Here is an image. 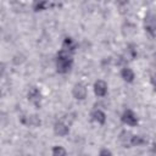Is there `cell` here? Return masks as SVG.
I'll use <instances>...</instances> for the list:
<instances>
[{
    "label": "cell",
    "mask_w": 156,
    "mask_h": 156,
    "mask_svg": "<svg viewBox=\"0 0 156 156\" xmlns=\"http://www.w3.org/2000/svg\"><path fill=\"white\" fill-rule=\"evenodd\" d=\"M144 29L149 35H151V37L156 35V13L150 11L145 15V17H144Z\"/></svg>",
    "instance_id": "cell-2"
},
{
    "label": "cell",
    "mask_w": 156,
    "mask_h": 156,
    "mask_svg": "<svg viewBox=\"0 0 156 156\" xmlns=\"http://www.w3.org/2000/svg\"><path fill=\"white\" fill-rule=\"evenodd\" d=\"M121 121L124 124L129 126V127H135L138 124V117H136V115L132 110H129V108H127V110L123 111V113L121 116Z\"/></svg>",
    "instance_id": "cell-4"
},
{
    "label": "cell",
    "mask_w": 156,
    "mask_h": 156,
    "mask_svg": "<svg viewBox=\"0 0 156 156\" xmlns=\"http://www.w3.org/2000/svg\"><path fill=\"white\" fill-rule=\"evenodd\" d=\"M54 133L58 136H66L69 133V128L66 123H63L62 121H57L54 124Z\"/></svg>",
    "instance_id": "cell-7"
},
{
    "label": "cell",
    "mask_w": 156,
    "mask_h": 156,
    "mask_svg": "<svg viewBox=\"0 0 156 156\" xmlns=\"http://www.w3.org/2000/svg\"><path fill=\"white\" fill-rule=\"evenodd\" d=\"M72 95L77 100H84L88 95V89L83 83H76L72 88Z\"/></svg>",
    "instance_id": "cell-5"
},
{
    "label": "cell",
    "mask_w": 156,
    "mask_h": 156,
    "mask_svg": "<svg viewBox=\"0 0 156 156\" xmlns=\"http://www.w3.org/2000/svg\"><path fill=\"white\" fill-rule=\"evenodd\" d=\"M51 154H52V156H67L66 149L62 147V146H60V145L54 146L52 150H51Z\"/></svg>",
    "instance_id": "cell-15"
},
{
    "label": "cell",
    "mask_w": 156,
    "mask_h": 156,
    "mask_svg": "<svg viewBox=\"0 0 156 156\" xmlns=\"http://www.w3.org/2000/svg\"><path fill=\"white\" fill-rule=\"evenodd\" d=\"M144 144H146V140H145L143 136L133 134V136H132V139H130V146H141V145H144Z\"/></svg>",
    "instance_id": "cell-14"
},
{
    "label": "cell",
    "mask_w": 156,
    "mask_h": 156,
    "mask_svg": "<svg viewBox=\"0 0 156 156\" xmlns=\"http://www.w3.org/2000/svg\"><path fill=\"white\" fill-rule=\"evenodd\" d=\"M90 117H91V121H94V122H96L98 124H101V126L105 124V122H106V115H105V112L102 110H99V108L91 111Z\"/></svg>",
    "instance_id": "cell-10"
},
{
    "label": "cell",
    "mask_w": 156,
    "mask_h": 156,
    "mask_svg": "<svg viewBox=\"0 0 156 156\" xmlns=\"http://www.w3.org/2000/svg\"><path fill=\"white\" fill-rule=\"evenodd\" d=\"M138 55V51H136V46L134 44H129L127 46V50H126V57L128 60H134Z\"/></svg>",
    "instance_id": "cell-13"
},
{
    "label": "cell",
    "mask_w": 156,
    "mask_h": 156,
    "mask_svg": "<svg viewBox=\"0 0 156 156\" xmlns=\"http://www.w3.org/2000/svg\"><path fill=\"white\" fill-rule=\"evenodd\" d=\"M27 98H28V101L32 104V105H34L37 108H39L40 107V105H41V91L39 90V88H37V87H32V88H29V90H28V93H27Z\"/></svg>",
    "instance_id": "cell-3"
},
{
    "label": "cell",
    "mask_w": 156,
    "mask_h": 156,
    "mask_svg": "<svg viewBox=\"0 0 156 156\" xmlns=\"http://www.w3.org/2000/svg\"><path fill=\"white\" fill-rule=\"evenodd\" d=\"M61 49L65 50V51H68L71 54H73L77 49V43L71 38V37H66L62 41V45H61Z\"/></svg>",
    "instance_id": "cell-9"
},
{
    "label": "cell",
    "mask_w": 156,
    "mask_h": 156,
    "mask_svg": "<svg viewBox=\"0 0 156 156\" xmlns=\"http://www.w3.org/2000/svg\"><path fill=\"white\" fill-rule=\"evenodd\" d=\"M150 82H151V85H152V88L156 90V72L151 76V79H150Z\"/></svg>",
    "instance_id": "cell-18"
},
{
    "label": "cell",
    "mask_w": 156,
    "mask_h": 156,
    "mask_svg": "<svg viewBox=\"0 0 156 156\" xmlns=\"http://www.w3.org/2000/svg\"><path fill=\"white\" fill-rule=\"evenodd\" d=\"M107 83L105 82V80H102V79H98L95 83H94V94L96 95V96H99V98H104V96H106V94H107Z\"/></svg>",
    "instance_id": "cell-6"
},
{
    "label": "cell",
    "mask_w": 156,
    "mask_h": 156,
    "mask_svg": "<svg viewBox=\"0 0 156 156\" xmlns=\"http://www.w3.org/2000/svg\"><path fill=\"white\" fill-rule=\"evenodd\" d=\"M72 65H73L72 54L61 49L56 55V71L61 74H65L71 71Z\"/></svg>",
    "instance_id": "cell-1"
},
{
    "label": "cell",
    "mask_w": 156,
    "mask_h": 156,
    "mask_svg": "<svg viewBox=\"0 0 156 156\" xmlns=\"http://www.w3.org/2000/svg\"><path fill=\"white\" fill-rule=\"evenodd\" d=\"M132 136H133V134L129 132V130H122L121 133H119V136H118V139H119V141H121V144L123 145V146H126V147H128V146H130V139H132Z\"/></svg>",
    "instance_id": "cell-12"
},
{
    "label": "cell",
    "mask_w": 156,
    "mask_h": 156,
    "mask_svg": "<svg viewBox=\"0 0 156 156\" xmlns=\"http://www.w3.org/2000/svg\"><path fill=\"white\" fill-rule=\"evenodd\" d=\"M99 156H112V152H111L108 149L102 147V149L100 150V152H99Z\"/></svg>",
    "instance_id": "cell-17"
},
{
    "label": "cell",
    "mask_w": 156,
    "mask_h": 156,
    "mask_svg": "<svg viewBox=\"0 0 156 156\" xmlns=\"http://www.w3.org/2000/svg\"><path fill=\"white\" fill-rule=\"evenodd\" d=\"M48 6H50V4L46 2V1L34 2V4H33V10H34V11H43V10H46Z\"/></svg>",
    "instance_id": "cell-16"
},
{
    "label": "cell",
    "mask_w": 156,
    "mask_h": 156,
    "mask_svg": "<svg viewBox=\"0 0 156 156\" xmlns=\"http://www.w3.org/2000/svg\"><path fill=\"white\" fill-rule=\"evenodd\" d=\"M22 123H24L28 127H38V126H40V118L35 115H30V116L23 117Z\"/></svg>",
    "instance_id": "cell-11"
},
{
    "label": "cell",
    "mask_w": 156,
    "mask_h": 156,
    "mask_svg": "<svg viewBox=\"0 0 156 156\" xmlns=\"http://www.w3.org/2000/svg\"><path fill=\"white\" fill-rule=\"evenodd\" d=\"M150 152H151V155H152V156H156V144H152Z\"/></svg>",
    "instance_id": "cell-19"
},
{
    "label": "cell",
    "mask_w": 156,
    "mask_h": 156,
    "mask_svg": "<svg viewBox=\"0 0 156 156\" xmlns=\"http://www.w3.org/2000/svg\"><path fill=\"white\" fill-rule=\"evenodd\" d=\"M121 78L126 82V83H133L134 79H135V74H134V71L127 66L122 67L121 69Z\"/></svg>",
    "instance_id": "cell-8"
}]
</instances>
